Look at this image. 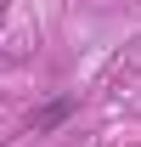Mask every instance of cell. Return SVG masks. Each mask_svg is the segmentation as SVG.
I'll return each instance as SVG.
<instances>
[{
    "label": "cell",
    "mask_w": 141,
    "mask_h": 147,
    "mask_svg": "<svg viewBox=\"0 0 141 147\" xmlns=\"http://www.w3.org/2000/svg\"><path fill=\"white\" fill-rule=\"evenodd\" d=\"M68 113H73V96H62V102H51V108H40V113H34V136H40V130H56L62 119H68Z\"/></svg>",
    "instance_id": "cell-1"
}]
</instances>
